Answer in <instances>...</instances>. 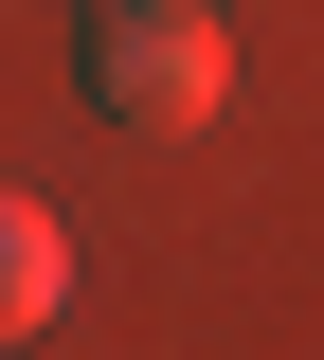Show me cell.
Listing matches in <instances>:
<instances>
[{"label": "cell", "mask_w": 324, "mask_h": 360, "mask_svg": "<svg viewBox=\"0 0 324 360\" xmlns=\"http://www.w3.org/2000/svg\"><path fill=\"white\" fill-rule=\"evenodd\" d=\"M181 18H216V0H181Z\"/></svg>", "instance_id": "3"}, {"label": "cell", "mask_w": 324, "mask_h": 360, "mask_svg": "<svg viewBox=\"0 0 324 360\" xmlns=\"http://www.w3.org/2000/svg\"><path fill=\"white\" fill-rule=\"evenodd\" d=\"M54 307H72V234H54L18 180H0V342H37Z\"/></svg>", "instance_id": "2"}, {"label": "cell", "mask_w": 324, "mask_h": 360, "mask_svg": "<svg viewBox=\"0 0 324 360\" xmlns=\"http://www.w3.org/2000/svg\"><path fill=\"white\" fill-rule=\"evenodd\" d=\"M91 108L108 127H216L234 108V54H216V18H181V0H108L91 18Z\"/></svg>", "instance_id": "1"}]
</instances>
